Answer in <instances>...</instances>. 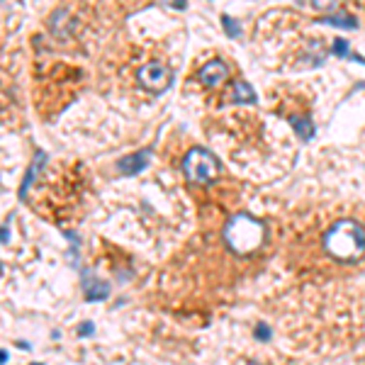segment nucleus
Instances as JSON below:
<instances>
[{
    "label": "nucleus",
    "mask_w": 365,
    "mask_h": 365,
    "mask_svg": "<svg viewBox=\"0 0 365 365\" xmlns=\"http://www.w3.org/2000/svg\"><path fill=\"white\" fill-rule=\"evenodd\" d=\"M326 22H331V25H341V27H348V30H353V27H355L353 17H346V15H338V17H326Z\"/></svg>",
    "instance_id": "nucleus-9"
},
{
    "label": "nucleus",
    "mask_w": 365,
    "mask_h": 365,
    "mask_svg": "<svg viewBox=\"0 0 365 365\" xmlns=\"http://www.w3.org/2000/svg\"><path fill=\"white\" fill-rule=\"evenodd\" d=\"M290 122H292V127L302 134V139H312L314 136V127H312V122L309 119H299V117H290Z\"/></svg>",
    "instance_id": "nucleus-8"
},
{
    "label": "nucleus",
    "mask_w": 365,
    "mask_h": 365,
    "mask_svg": "<svg viewBox=\"0 0 365 365\" xmlns=\"http://www.w3.org/2000/svg\"><path fill=\"white\" fill-rule=\"evenodd\" d=\"M182 170H185V175H188L193 182H212V180L219 175V161H217L210 151L195 146V149H190V151L185 153Z\"/></svg>",
    "instance_id": "nucleus-3"
},
{
    "label": "nucleus",
    "mask_w": 365,
    "mask_h": 365,
    "mask_svg": "<svg viewBox=\"0 0 365 365\" xmlns=\"http://www.w3.org/2000/svg\"><path fill=\"white\" fill-rule=\"evenodd\" d=\"M333 51H336L338 56H348V42H343V39H336V44H333Z\"/></svg>",
    "instance_id": "nucleus-10"
},
{
    "label": "nucleus",
    "mask_w": 365,
    "mask_h": 365,
    "mask_svg": "<svg viewBox=\"0 0 365 365\" xmlns=\"http://www.w3.org/2000/svg\"><path fill=\"white\" fill-rule=\"evenodd\" d=\"M224 239L236 253H251L263 244V224L249 215H236L227 222Z\"/></svg>",
    "instance_id": "nucleus-2"
},
{
    "label": "nucleus",
    "mask_w": 365,
    "mask_h": 365,
    "mask_svg": "<svg viewBox=\"0 0 365 365\" xmlns=\"http://www.w3.org/2000/svg\"><path fill=\"white\" fill-rule=\"evenodd\" d=\"M232 102H256V93L246 81H234L232 83V93H229Z\"/></svg>",
    "instance_id": "nucleus-6"
},
{
    "label": "nucleus",
    "mask_w": 365,
    "mask_h": 365,
    "mask_svg": "<svg viewBox=\"0 0 365 365\" xmlns=\"http://www.w3.org/2000/svg\"><path fill=\"white\" fill-rule=\"evenodd\" d=\"M227 76H229V68L224 61H210L200 68V81L205 85H219L227 81Z\"/></svg>",
    "instance_id": "nucleus-5"
},
{
    "label": "nucleus",
    "mask_w": 365,
    "mask_h": 365,
    "mask_svg": "<svg viewBox=\"0 0 365 365\" xmlns=\"http://www.w3.org/2000/svg\"><path fill=\"white\" fill-rule=\"evenodd\" d=\"M139 81H141L144 88L158 93V90H163L170 83V71L161 61H151V64H146V66L139 68Z\"/></svg>",
    "instance_id": "nucleus-4"
},
{
    "label": "nucleus",
    "mask_w": 365,
    "mask_h": 365,
    "mask_svg": "<svg viewBox=\"0 0 365 365\" xmlns=\"http://www.w3.org/2000/svg\"><path fill=\"white\" fill-rule=\"evenodd\" d=\"M222 22H224V27L229 30V34H232V37H236V34H239V27L234 25V20H232V17H222Z\"/></svg>",
    "instance_id": "nucleus-11"
},
{
    "label": "nucleus",
    "mask_w": 365,
    "mask_h": 365,
    "mask_svg": "<svg viewBox=\"0 0 365 365\" xmlns=\"http://www.w3.org/2000/svg\"><path fill=\"white\" fill-rule=\"evenodd\" d=\"M146 151H139V153H134V156H129V158H124V161H119V170L122 173H127V175H132V173H139L144 166H146Z\"/></svg>",
    "instance_id": "nucleus-7"
},
{
    "label": "nucleus",
    "mask_w": 365,
    "mask_h": 365,
    "mask_svg": "<svg viewBox=\"0 0 365 365\" xmlns=\"http://www.w3.org/2000/svg\"><path fill=\"white\" fill-rule=\"evenodd\" d=\"M324 249L341 263L360 261L365 256V229L353 219H341L324 234Z\"/></svg>",
    "instance_id": "nucleus-1"
}]
</instances>
